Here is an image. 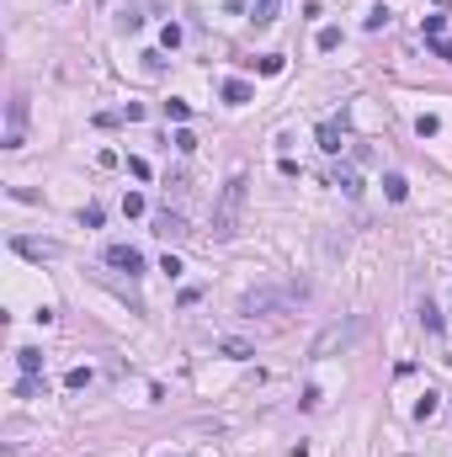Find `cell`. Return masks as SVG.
Instances as JSON below:
<instances>
[{
  "label": "cell",
  "mask_w": 452,
  "mask_h": 457,
  "mask_svg": "<svg viewBox=\"0 0 452 457\" xmlns=\"http://www.w3.org/2000/svg\"><path fill=\"white\" fill-rule=\"evenodd\" d=\"M165 118H170V122H186V118H192V107H186V101H165Z\"/></svg>",
  "instance_id": "ac0fdd59"
},
{
  "label": "cell",
  "mask_w": 452,
  "mask_h": 457,
  "mask_svg": "<svg viewBox=\"0 0 452 457\" xmlns=\"http://www.w3.org/2000/svg\"><path fill=\"white\" fill-rule=\"evenodd\" d=\"M176 149H181V155H192V149H197V133H192V128H181V133H176Z\"/></svg>",
  "instance_id": "603a6c76"
},
{
  "label": "cell",
  "mask_w": 452,
  "mask_h": 457,
  "mask_svg": "<svg viewBox=\"0 0 452 457\" xmlns=\"http://www.w3.org/2000/svg\"><path fill=\"white\" fill-rule=\"evenodd\" d=\"M330 181H335V186H341V192H346L351 202L362 197V176H357V170H351V165H341V170H335V176H330Z\"/></svg>",
  "instance_id": "9c48e42d"
},
{
  "label": "cell",
  "mask_w": 452,
  "mask_h": 457,
  "mask_svg": "<svg viewBox=\"0 0 452 457\" xmlns=\"http://www.w3.org/2000/svg\"><path fill=\"white\" fill-rule=\"evenodd\" d=\"M383 197H389V202H405V197H410V181L399 176V170H389V176H383Z\"/></svg>",
  "instance_id": "8fae6325"
},
{
  "label": "cell",
  "mask_w": 452,
  "mask_h": 457,
  "mask_svg": "<svg viewBox=\"0 0 452 457\" xmlns=\"http://www.w3.org/2000/svg\"><path fill=\"white\" fill-rule=\"evenodd\" d=\"M415 133H420V139H436V133H442V122H436V118H431V112H426V118L415 122Z\"/></svg>",
  "instance_id": "d6986e66"
},
{
  "label": "cell",
  "mask_w": 452,
  "mask_h": 457,
  "mask_svg": "<svg viewBox=\"0 0 452 457\" xmlns=\"http://www.w3.org/2000/svg\"><path fill=\"white\" fill-rule=\"evenodd\" d=\"M431 54H436V59H447V64H452V38H436V43H431Z\"/></svg>",
  "instance_id": "4316f807"
},
{
  "label": "cell",
  "mask_w": 452,
  "mask_h": 457,
  "mask_svg": "<svg viewBox=\"0 0 452 457\" xmlns=\"http://www.w3.org/2000/svg\"><path fill=\"white\" fill-rule=\"evenodd\" d=\"M38 388H43L38 378H27V372H21V383H16V399H38Z\"/></svg>",
  "instance_id": "44dd1931"
},
{
  "label": "cell",
  "mask_w": 452,
  "mask_h": 457,
  "mask_svg": "<svg viewBox=\"0 0 452 457\" xmlns=\"http://www.w3.org/2000/svg\"><path fill=\"white\" fill-rule=\"evenodd\" d=\"M11 245H16V256H27V260H59V256H64V245H54V239H27V234H16Z\"/></svg>",
  "instance_id": "8992f818"
},
{
  "label": "cell",
  "mask_w": 452,
  "mask_h": 457,
  "mask_svg": "<svg viewBox=\"0 0 452 457\" xmlns=\"http://www.w3.org/2000/svg\"><path fill=\"white\" fill-rule=\"evenodd\" d=\"M64 383H69V388H91V367H69V378H64Z\"/></svg>",
  "instance_id": "ffe728a7"
},
{
  "label": "cell",
  "mask_w": 452,
  "mask_h": 457,
  "mask_svg": "<svg viewBox=\"0 0 452 457\" xmlns=\"http://www.w3.org/2000/svg\"><path fill=\"white\" fill-rule=\"evenodd\" d=\"M218 351H224V357H234V361L256 357V346H250V340H218Z\"/></svg>",
  "instance_id": "5bb4252c"
},
{
  "label": "cell",
  "mask_w": 452,
  "mask_h": 457,
  "mask_svg": "<svg viewBox=\"0 0 452 457\" xmlns=\"http://www.w3.org/2000/svg\"><path fill=\"white\" fill-rule=\"evenodd\" d=\"M80 223L85 229H102V208H80Z\"/></svg>",
  "instance_id": "484cf974"
},
{
  "label": "cell",
  "mask_w": 452,
  "mask_h": 457,
  "mask_svg": "<svg viewBox=\"0 0 452 457\" xmlns=\"http://www.w3.org/2000/svg\"><path fill=\"white\" fill-rule=\"evenodd\" d=\"M308 298V282H288V287H250L245 298H240V314H282V309H293V303Z\"/></svg>",
  "instance_id": "7a4b0ae2"
},
{
  "label": "cell",
  "mask_w": 452,
  "mask_h": 457,
  "mask_svg": "<svg viewBox=\"0 0 452 457\" xmlns=\"http://www.w3.org/2000/svg\"><path fill=\"white\" fill-rule=\"evenodd\" d=\"M123 213H128V219H139V213H144V197H139V192H128V197H123Z\"/></svg>",
  "instance_id": "7402d4cb"
},
{
  "label": "cell",
  "mask_w": 452,
  "mask_h": 457,
  "mask_svg": "<svg viewBox=\"0 0 452 457\" xmlns=\"http://www.w3.org/2000/svg\"><path fill=\"white\" fill-rule=\"evenodd\" d=\"M277 11H282V0H256V27H267V21H277Z\"/></svg>",
  "instance_id": "4fadbf2b"
},
{
  "label": "cell",
  "mask_w": 452,
  "mask_h": 457,
  "mask_svg": "<svg viewBox=\"0 0 452 457\" xmlns=\"http://www.w3.org/2000/svg\"><path fill=\"white\" fill-rule=\"evenodd\" d=\"M16 367L27 372V378H38V372H43V351H38V346H21V351H16Z\"/></svg>",
  "instance_id": "30bf717a"
},
{
  "label": "cell",
  "mask_w": 452,
  "mask_h": 457,
  "mask_svg": "<svg viewBox=\"0 0 452 457\" xmlns=\"http://www.w3.org/2000/svg\"><path fill=\"white\" fill-rule=\"evenodd\" d=\"M160 43H165V48H176V43H181V27H176V21H165V32H160Z\"/></svg>",
  "instance_id": "d4e9b609"
},
{
  "label": "cell",
  "mask_w": 452,
  "mask_h": 457,
  "mask_svg": "<svg viewBox=\"0 0 452 457\" xmlns=\"http://www.w3.org/2000/svg\"><path fill=\"white\" fill-rule=\"evenodd\" d=\"M436 410H442V394H431V388H426V399L415 404V420H431Z\"/></svg>",
  "instance_id": "9a60e30c"
},
{
  "label": "cell",
  "mask_w": 452,
  "mask_h": 457,
  "mask_svg": "<svg viewBox=\"0 0 452 457\" xmlns=\"http://www.w3.org/2000/svg\"><path fill=\"white\" fill-rule=\"evenodd\" d=\"M389 16H394L389 5H372V11H368V21H362V27H368V32H378V27H389Z\"/></svg>",
  "instance_id": "2e32d148"
},
{
  "label": "cell",
  "mask_w": 452,
  "mask_h": 457,
  "mask_svg": "<svg viewBox=\"0 0 452 457\" xmlns=\"http://www.w3.org/2000/svg\"><path fill=\"white\" fill-rule=\"evenodd\" d=\"M362 330H368V319H362V314H351V319H335V324H325V330L314 335L308 357H314V361H325V357H335V351H351V346L362 340Z\"/></svg>",
  "instance_id": "3957f363"
},
{
  "label": "cell",
  "mask_w": 452,
  "mask_h": 457,
  "mask_svg": "<svg viewBox=\"0 0 452 457\" xmlns=\"http://www.w3.org/2000/svg\"><path fill=\"white\" fill-rule=\"evenodd\" d=\"M420 319H426V330H431V335H442V314H436L431 303H426V309H420Z\"/></svg>",
  "instance_id": "cb8c5ba5"
},
{
  "label": "cell",
  "mask_w": 452,
  "mask_h": 457,
  "mask_svg": "<svg viewBox=\"0 0 452 457\" xmlns=\"http://www.w3.org/2000/svg\"><path fill=\"white\" fill-rule=\"evenodd\" d=\"M314 139H319V149H325V155H341L346 133H341V122H319V133H314Z\"/></svg>",
  "instance_id": "ba28073f"
},
{
  "label": "cell",
  "mask_w": 452,
  "mask_h": 457,
  "mask_svg": "<svg viewBox=\"0 0 452 457\" xmlns=\"http://www.w3.org/2000/svg\"><path fill=\"white\" fill-rule=\"evenodd\" d=\"M250 96H256V91H250L245 80H224V101H229V107H245Z\"/></svg>",
  "instance_id": "7c38bea8"
},
{
  "label": "cell",
  "mask_w": 452,
  "mask_h": 457,
  "mask_svg": "<svg viewBox=\"0 0 452 457\" xmlns=\"http://www.w3.org/2000/svg\"><path fill=\"white\" fill-rule=\"evenodd\" d=\"M102 260L112 266V271H128V277H139V271H144V256H139L133 245H106Z\"/></svg>",
  "instance_id": "5b68a950"
},
{
  "label": "cell",
  "mask_w": 452,
  "mask_h": 457,
  "mask_svg": "<svg viewBox=\"0 0 452 457\" xmlns=\"http://www.w3.org/2000/svg\"><path fill=\"white\" fill-rule=\"evenodd\" d=\"M27 144V91H11L5 101V149H21Z\"/></svg>",
  "instance_id": "277c9868"
},
{
  "label": "cell",
  "mask_w": 452,
  "mask_h": 457,
  "mask_svg": "<svg viewBox=\"0 0 452 457\" xmlns=\"http://www.w3.org/2000/svg\"><path fill=\"white\" fill-rule=\"evenodd\" d=\"M155 234H160V239H181L186 234V219H181V213H170V208H160V213H155Z\"/></svg>",
  "instance_id": "52a82bcc"
},
{
  "label": "cell",
  "mask_w": 452,
  "mask_h": 457,
  "mask_svg": "<svg viewBox=\"0 0 452 457\" xmlns=\"http://www.w3.org/2000/svg\"><path fill=\"white\" fill-rule=\"evenodd\" d=\"M341 48V27H319V54H335Z\"/></svg>",
  "instance_id": "e0dca14e"
},
{
  "label": "cell",
  "mask_w": 452,
  "mask_h": 457,
  "mask_svg": "<svg viewBox=\"0 0 452 457\" xmlns=\"http://www.w3.org/2000/svg\"><path fill=\"white\" fill-rule=\"evenodd\" d=\"M245 165H234L218 192V208H213V239H234L240 234V219H245Z\"/></svg>",
  "instance_id": "6da1fadb"
}]
</instances>
